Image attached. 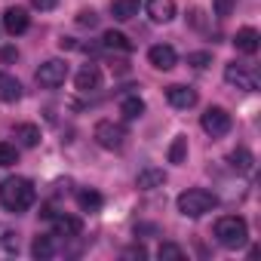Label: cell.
<instances>
[{"label":"cell","instance_id":"1","mask_svg":"<svg viewBox=\"0 0 261 261\" xmlns=\"http://www.w3.org/2000/svg\"><path fill=\"white\" fill-rule=\"evenodd\" d=\"M37 200V191L28 178H4L0 181V206H4L7 212H28Z\"/></svg>","mask_w":261,"mask_h":261},{"label":"cell","instance_id":"2","mask_svg":"<svg viewBox=\"0 0 261 261\" xmlns=\"http://www.w3.org/2000/svg\"><path fill=\"white\" fill-rule=\"evenodd\" d=\"M175 206H178V212H181L185 218H200V215H206V212H212V209L218 206V197H215L212 191H203V188H191V191L178 194Z\"/></svg>","mask_w":261,"mask_h":261},{"label":"cell","instance_id":"3","mask_svg":"<svg viewBox=\"0 0 261 261\" xmlns=\"http://www.w3.org/2000/svg\"><path fill=\"white\" fill-rule=\"evenodd\" d=\"M215 240L224 249H240L249 240V224L240 215H224V218L215 221Z\"/></svg>","mask_w":261,"mask_h":261},{"label":"cell","instance_id":"4","mask_svg":"<svg viewBox=\"0 0 261 261\" xmlns=\"http://www.w3.org/2000/svg\"><path fill=\"white\" fill-rule=\"evenodd\" d=\"M92 136H95V142L105 151H120L126 145V129L120 123H114V120H98L95 129H92Z\"/></svg>","mask_w":261,"mask_h":261},{"label":"cell","instance_id":"5","mask_svg":"<svg viewBox=\"0 0 261 261\" xmlns=\"http://www.w3.org/2000/svg\"><path fill=\"white\" fill-rule=\"evenodd\" d=\"M65 80H68V62H62V59H49V62H43L40 71H37V83H40L43 89H56V86H62Z\"/></svg>","mask_w":261,"mask_h":261},{"label":"cell","instance_id":"6","mask_svg":"<svg viewBox=\"0 0 261 261\" xmlns=\"http://www.w3.org/2000/svg\"><path fill=\"white\" fill-rule=\"evenodd\" d=\"M200 126L206 129L212 139L227 136V133H230V114H227L224 108H209V111L200 117Z\"/></svg>","mask_w":261,"mask_h":261},{"label":"cell","instance_id":"7","mask_svg":"<svg viewBox=\"0 0 261 261\" xmlns=\"http://www.w3.org/2000/svg\"><path fill=\"white\" fill-rule=\"evenodd\" d=\"M224 80H227L230 86H237V89H246V92H252V89L258 86L255 74H252V71H246V68H243V65H237V62H230V65L224 68Z\"/></svg>","mask_w":261,"mask_h":261},{"label":"cell","instance_id":"8","mask_svg":"<svg viewBox=\"0 0 261 261\" xmlns=\"http://www.w3.org/2000/svg\"><path fill=\"white\" fill-rule=\"evenodd\" d=\"M148 62H151L157 71H172L175 62H178V56H175V49H172L169 43H157V46L148 49Z\"/></svg>","mask_w":261,"mask_h":261},{"label":"cell","instance_id":"9","mask_svg":"<svg viewBox=\"0 0 261 261\" xmlns=\"http://www.w3.org/2000/svg\"><path fill=\"white\" fill-rule=\"evenodd\" d=\"M53 233L65 237V240H74V237L83 233V221L74 218V215H53Z\"/></svg>","mask_w":261,"mask_h":261},{"label":"cell","instance_id":"10","mask_svg":"<svg viewBox=\"0 0 261 261\" xmlns=\"http://www.w3.org/2000/svg\"><path fill=\"white\" fill-rule=\"evenodd\" d=\"M28 25H31V16H28L22 7H10V10L4 13V28H7L13 37H16V34H25Z\"/></svg>","mask_w":261,"mask_h":261},{"label":"cell","instance_id":"11","mask_svg":"<svg viewBox=\"0 0 261 261\" xmlns=\"http://www.w3.org/2000/svg\"><path fill=\"white\" fill-rule=\"evenodd\" d=\"M166 101L172 108H178V111H188V108L197 105V89H191V86H169L166 89Z\"/></svg>","mask_w":261,"mask_h":261},{"label":"cell","instance_id":"12","mask_svg":"<svg viewBox=\"0 0 261 261\" xmlns=\"http://www.w3.org/2000/svg\"><path fill=\"white\" fill-rule=\"evenodd\" d=\"M74 83H77L80 92H92V89H98V86H101V71H98V65H83V68L77 71Z\"/></svg>","mask_w":261,"mask_h":261},{"label":"cell","instance_id":"13","mask_svg":"<svg viewBox=\"0 0 261 261\" xmlns=\"http://www.w3.org/2000/svg\"><path fill=\"white\" fill-rule=\"evenodd\" d=\"M151 22H172L175 19V0H148L145 4Z\"/></svg>","mask_w":261,"mask_h":261},{"label":"cell","instance_id":"14","mask_svg":"<svg viewBox=\"0 0 261 261\" xmlns=\"http://www.w3.org/2000/svg\"><path fill=\"white\" fill-rule=\"evenodd\" d=\"M19 98H22V83H19L13 74L0 71V101L13 105V101H19Z\"/></svg>","mask_w":261,"mask_h":261},{"label":"cell","instance_id":"15","mask_svg":"<svg viewBox=\"0 0 261 261\" xmlns=\"http://www.w3.org/2000/svg\"><path fill=\"white\" fill-rule=\"evenodd\" d=\"M258 31L255 28H240L237 34H233V46L240 49V53H246V56H255L258 53Z\"/></svg>","mask_w":261,"mask_h":261},{"label":"cell","instance_id":"16","mask_svg":"<svg viewBox=\"0 0 261 261\" xmlns=\"http://www.w3.org/2000/svg\"><path fill=\"white\" fill-rule=\"evenodd\" d=\"M56 252H59V246H56V233L34 237V243H31V255H34L37 261H46V258H53Z\"/></svg>","mask_w":261,"mask_h":261},{"label":"cell","instance_id":"17","mask_svg":"<svg viewBox=\"0 0 261 261\" xmlns=\"http://www.w3.org/2000/svg\"><path fill=\"white\" fill-rule=\"evenodd\" d=\"M136 185H139L142 191H154V188H163V185H166V172H163V169H154V166H148V169H142V172H139Z\"/></svg>","mask_w":261,"mask_h":261},{"label":"cell","instance_id":"18","mask_svg":"<svg viewBox=\"0 0 261 261\" xmlns=\"http://www.w3.org/2000/svg\"><path fill=\"white\" fill-rule=\"evenodd\" d=\"M139 0H114L111 4V16L117 19V22H129L133 16H139Z\"/></svg>","mask_w":261,"mask_h":261},{"label":"cell","instance_id":"19","mask_svg":"<svg viewBox=\"0 0 261 261\" xmlns=\"http://www.w3.org/2000/svg\"><path fill=\"white\" fill-rule=\"evenodd\" d=\"M16 139L25 145V148H37L40 145V129L34 123H19L16 126Z\"/></svg>","mask_w":261,"mask_h":261},{"label":"cell","instance_id":"20","mask_svg":"<svg viewBox=\"0 0 261 261\" xmlns=\"http://www.w3.org/2000/svg\"><path fill=\"white\" fill-rule=\"evenodd\" d=\"M230 166H233L237 172L249 175V172L255 169V157H252V151H246V148H237V151L230 154Z\"/></svg>","mask_w":261,"mask_h":261},{"label":"cell","instance_id":"21","mask_svg":"<svg viewBox=\"0 0 261 261\" xmlns=\"http://www.w3.org/2000/svg\"><path fill=\"white\" fill-rule=\"evenodd\" d=\"M120 114H123L126 120H139V117L145 114V101H142L139 95H126V98L120 101Z\"/></svg>","mask_w":261,"mask_h":261},{"label":"cell","instance_id":"22","mask_svg":"<svg viewBox=\"0 0 261 261\" xmlns=\"http://www.w3.org/2000/svg\"><path fill=\"white\" fill-rule=\"evenodd\" d=\"M101 46H105V49H120V53H129V49H133L129 37H126V34H120V31H105Z\"/></svg>","mask_w":261,"mask_h":261},{"label":"cell","instance_id":"23","mask_svg":"<svg viewBox=\"0 0 261 261\" xmlns=\"http://www.w3.org/2000/svg\"><path fill=\"white\" fill-rule=\"evenodd\" d=\"M77 203H80V209H83V212H98L105 200H101V194H98V191H80V194H77Z\"/></svg>","mask_w":261,"mask_h":261},{"label":"cell","instance_id":"24","mask_svg":"<svg viewBox=\"0 0 261 261\" xmlns=\"http://www.w3.org/2000/svg\"><path fill=\"white\" fill-rule=\"evenodd\" d=\"M188 160V139L185 136H178L175 142H172V148H169V163H185Z\"/></svg>","mask_w":261,"mask_h":261},{"label":"cell","instance_id":"25","mask_svg":"<svg viewBox=\"0 0 261 261\" xmlns=\"http://www.w3.org/2000/svg\"><path fill=\"white\" fill-rule=\"evenodd\" d=\"M19 252V240L13 237V230L0 227V255H16Z\"/></svg>","mask_w":261,"mask_h":261},{"label":"cell","instance_id":"26","mask_svg":"<svg viewBox=\"0 0 261 261\" xmlns=\"http://www.w3.org/2000/svg\"><path fill=\"white\" fill-rule=\"evenodd\" d=\"M157 255H160L163 261H181V258H185V252H181V246H175V243H160V249H157Z\"/></svg>","mask_w":261,"mask_h":261},{"label":"cell","instance_id":"27","mask_svg":"<svg viewBox=\"0 0 261 261\" xmlns=\"http://www.w3.org/2000/svg\"><path fill=\"white\" fill-rule=\"evenodd\" d=\"M16 163H19L16 148H13V145H7V142H0V166H16Z\"/></svg>","mask_w":261,"mask_h":261},{"label":"cell","instance_id":"28","mask_svg":"<svg viewBox=\"0 0 261 261\" xmlns=\"http://www.w3.org/2000/svg\"><path fill=\"white\" fill-rule=\"evenodd\" d=\"M188 65L203 71L206 65H212V56H209V53H191V56H188Z\"/></svg>","mask_w":261,"mask_h":261},{"label":"cell","instance_id":"29","mask_svg":"<svg viewBox=\"0 0 261 261\" xmlns=\"http://www.w3.org/2000/svg\"><path fill=\"white\" fill-rule=\"evenodd\" d=\"M188 22H191L197 31H203V28H206V13H203V10H191V13H188Z\"/></svg>","mask_w":261,"mask_h":261},{"label":"cell","instance_id":"30","mask_svg":"<svg viewBox=\"0 0 261 261\" xmlns=\"http://www.w3.org/2000/svg\"><path fill=\"white\" fill-rule=\"evenodd\" d=\"M233 13V0H215V16L218 19H227Z\"/></svg>","mask_w":261,"mask_h":261},{"label":"cell","instance_id":"31","mask_svg":"<svg viewBox=\"0 0 261 261\" xmlns=\"http://www.w3.org/2000/svg\"><path fill=\"white\" fill-rule=\"evenodd\" d=\"M77 22H80V25H89V28H92V25H98V16H95L92 10H83V13L77 16Z\"/></svg>","mask_w":261,"mask_h":261},{"label":"cell","instance_id":"32","mask_svg":"<svg viewBox=\"0 0 261 261\" xmlns=\"http://www.w3.org/2000/svg\"><path fill=\"white\" fill-rule=\"evenodd\" d=\"M31 4H34L40 13H49V10H56V4H59V0H31Z\"/></svg>","mask_w":261,"mask_h":261},{"label":"cell","instance_id":"33","mask_svg":"<svg viewBox=\"0 0 261 261\" xmlns=\"http://www.w3.org/2000/svg\"><path fill=\"white\" fill-rule=\"evenodd\" d=\"M19 53H16V46H7V49H0V62H13Z\"/></svg>","mask_w":261,"mask_h":261}]
</instances>
